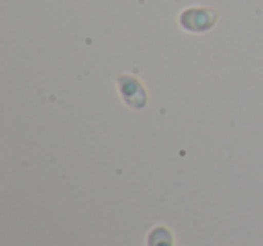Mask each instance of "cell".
<instances>
[{"mask_svg":"<svg viewBox=\"0 0 263 246\" xmlns=\"http://www.w3.org/2000/svg\"><path fill=\"white\" fill-rule=\"evenodd\" d=\"M216 20H218V11L211 8H187L179 16L180 27L190 33H205L213 29Z\"/></svg>","mask_w":263,"mask_h":246,"instance_id":"obj_1","label":"cell"},{"mask_svg":"<svg viewBox=\"0 0 263 246\" xmlns=\"http://www.w3.org/2000/svg\"><path fill=\"white\" fill-rule=\"evenodd\" d=\"M117 88H119L121 97H123V101L128 106H132V108L136 110H141L143 106H146L148 102L146 88L143 87V83L136 76H128V74L119 76L117 77Z\"/></svg>","mask_w":263,"mask_h":246,"instance_id":"obj_2","label":"cell"},{"mask_svg":"<svg viewBox=\"0 0 263 246\" xmlns=\"http://www.w3.org/2000/svg\"><path fill=\"white\" fill-rule=\"evenodd\" d=\"M150 246H172V237L166 228H154L150 234Z\"/></svg>","mask_w":263,"mask_h":246,"instance_id":"obj_3","label":"cell"}]
</instances>
